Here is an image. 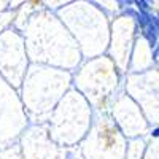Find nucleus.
<instances>
[{"label":"nucleus","mask_w":159,"mask_h":159,"mask_svg":"<svg viewBox=\"0 0 159 159\" xmlns=\"http://www.w3.org/2000/svg\"><path fill=\"white\" fill-rule=\"evenodd\" d=\"M29 67V56L25 51L22 34L11 25L0 34V75L19 89L25 70Z\"/></svg>","instance_id":"0eeeda50"},{"label":"nucleus","mask_w":159,"mask_h":159,"mask_svg":"<svg viewBox=\"0 0 159 159\" xmlns=\"http://www.w3.org/2000/svg\"><path fill=\"white\" fill-rule=\"evenodd\" d=\"M29 124L19 89L0 75V147L15 143Z\"/></svg>","instance_id":"423d86ee"},{"label":"nucleus","mask_w":159,"mask_h":159,"mask_svg":"<svg viewBox=\"0 0 159 159\" xmlns=\"http://www.w3.org/2000/svg\"><path fill=\"white\" fill-rule=\"evenodd\" d=\"M25 51L32 62L75 70L83 61L75 38L57 13L49 8L35 10L21 30Z\"/></svg>","instance_id":"f257e3e1"},{"label":"nucleus","mask_w":159,"mask_h":159,"mask_svg":"<svg viewBox=\"0 0 159 159\" xmlns=\"http://www.w3.org/2000/svg\"><path fill=\"white\" fill-rule=\"evenodd\" d=\"M84 59L100 56L107 46V18L92 0H73L56 10Z\"/></svg>","instance_id":"7ed1b4c3"},{"label":"nucleus","mask_w":159,"mask_h":159,"mask_svg":"<svg viewBox=\"0 0 159 159\" xmlns=\"http://www.w3.org/2000/svg\"><path fill=\"white\" fill-rule=\"evenodd\" d=\"M7 8H13V0H0V11Z\"/></svg>","instance_id":"4468645a"},{"label":"nucleus","mask_w":159,"mask_h":159,"mask_svg":"<svg viewBox=\"0 0 159 159\" xmlns=\"http://www.w3.org/2000/svg\"><path fill=\"white\" fill-rule=\"evenodd\" d=\"M72 88V72L40 62L29 64L19 96L32 123H43L61 97Z\"/></svg>","instance_id":"f03ea898"},{"label":"nucleus","mask_w":159,"mask_h":159,"mask_svg":"<svg viewBox=\"0 0 159 159\" xmlns=\"http://www.w3.org/2000/svg\"><path fill=\"white\" fill-rule=\"evenodd\" d=\"M132 5H135L140 11H150V0H132Z\"/></svg>","instance_id":"ddd939ff"},{"label":"nucleus","mask_w":159,"mask_h":159,"mask_svg":"<svg viewBox=\"0 0 159 159\" xmlns=\"http://www.w3.org/2000/svg\"><path fill=\"white\" fill-rule=\"evenodd\" d=\"M22 159H65L67 148L57 145L48 134L43 123L27 126L19 137Z\"/></svg>","instance_id":"6e6552de"},{"label":"nucleus","mask_w":159,"mask_h":159,"mask_svg":"<svg viewBox=\"0 0 159 159\" xmlns=\"http://www.w3.org/2000/svg\"><path fill=\"white\" fill-rule=\"evenodd\" d=\"M91 108V103L78 89H69L43 121L49 137L64 148L78 145L89 130Z\"/></svg>","instance_id":"20e7f679"},{"label":"nucleus","mask_w":159,"mask_h":159,"mask_svg":"<svg viewBox=\"0 0 159 159\" xmlns=\"http://www.w3.org/2000/svg\"><path fill=\"white\" fill-rule=\"evenodd\" d=\"M40 2L43 3L45 8H49V10H59V8H62L64 5H67V3L73 2V0H40Z\"/></svg>","instance_id":"f8f14e48"},{"label":"nucleus","mask_w":159,"mask_h":159,"mask_svg":"<svg viewBox=\"0 0 159 159\" xmlns=\"http://www.w3.org/2000/svg\"><path fill=\"white\" fill-rule=\"evenodd\" d=\"M15 15H16V8H7L0 11V34L13 25Z\"/></svg>","instance_id":"9d476101"},{"label":"nucleus","mask_w":159,"mask_h":159,"mask_svg":"<svg viewBox=\"0 0 159 159\" xmlns=\"http://www.w3.org/2000/svg\"><path fill=\"white\" fill-rule=\"evenodd\" d=\"M72 73V84L86 97L92 108L100 110L113 89L115 72L107 57L96 56L80 64Z\"/></svg>","instance_id":"39448f33"},{"label":"nucleus","mask_w":159,"mask_h":159,"mask_svg":"<svg viewBox=\"0 0 159 159\" xmlns=\"http://www.w3.org/2000/svg\"><path fill=\"white\" fill-rule=\"evenodd\" d=\"M0 159H22L18 145L11 143L7 147H0Z\"/></svg>","instance_id":"9b49d317"},{"label":"nucleus","mask_w":159,"mask_h":159,"mask_svg":"<svg viewBox=\"0 0 159 159\" xmlns=\"http://www.w3.org/2000/svg\"><path fill=\"white\" fill-rule=\"evenodd\" d=\"M151 135H153V137H159V127H157V129H154V130L151 132Z\"/></svg>","instance_id":"2eb2a0df"},{"label":"nucleus","mask_w":159,"mask_h":159,"mask_svg":"<svg viewBox=\"0 0 159 159\" xmlns=\"http://www.w3.org/2000/svg\"><path fill=\"white\" fill-rule=\"evenodd\" d=\"M139 25H140V30H142V35L143 38L147 40V42L150 43L151 48H154L157 45V27H156V24H154V19L153 16L150 15V11H137V16H135Z\"/></svg>","instance_id":"1a4fd4ad"}]
</instances>
